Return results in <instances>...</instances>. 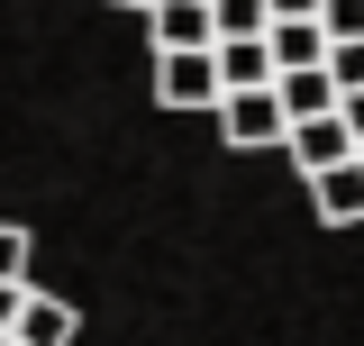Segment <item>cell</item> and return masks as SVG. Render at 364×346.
<instances>
[{"label":"cell","mask_w":364,"mask_h":346,"mask_svg":"<svg viewBox=\"0 0 364 346\" xmlns=\"http://www.w3.org/2000/svg\"><path fill=\"white\" fill-rule=\"evenodd\" d=\"M264 46H273V73H301V64H318V55H328L318 19H273V28H264Z\"/></svg>","instance_id":"obj_9"},{"label":"cell","mask_w":364,"mask_h":346,"mask_svg":"<svg viewBox=\"0 0 364 346\" xmlns=\"http://www.w3.org/2000/svg\"><path fill=\"white\" fill-rule=\"evenodd\" d=\"M0 283H28V228L0 219Z\"/></svg>","instance_id":"obj_13"},{"label":"cell","mask_w":364,"mask_h":346,"mask_svg":"<svg viewBox=\"0 0 364 346\" xmlns=\"http://www.w3.org/2000/svg\"><path fill=\"white\" fill-rule=\"evenodd\" d=\"M273 19H264V0H210V46L219 37H264Z\"/></svg>","instance_id":"obj_10"},{"label":"cell","mask_w":364,"mask_h":346,"mask_svg":"<svg viewBox=\"0 0 364 346\" xmlns=\"http://www.w3.org/2000/svg\"><path fill=\"white\" fill-rule=\"evenodd\" d=\"M109 9H146V0H109Z\"/></svg>","instance_id":"obj_17"},{"label":"cell","mask_w":364,"mask_h":346,"mask_svg":"<svg viewBox=\"0 0 364 346\" xmlns=\"http://www.w3.org/2000/svg\"><path fill=\"white\" fill-rule=\"evenodd\" d=\"M264 19H318V0H264Z\"/></svg>","instance_id":"obj_16"},{"label":"cell","mask_w":364,"mask_h":346,"mask_svg":"<svg viewBox=\"0 0 364 346\" xmlns=\"http://www.w3.org/2000/svg\"><path fill=\"white\" fill-rule=\"evenodd\" d=\"M0 346H9V337H0Z\"/></svg>","instance_id":"obj_19"},{"label":"cell","mask_w":364,"mask_h":346,"mask_svg":"<svg viewBox=\"0 0 364 346\" xmlns=\"http://www.w3.org/2000/svg\"><path fill=\"white\" fill-rule=\"evenodd\" d=\"M9 346H73V310L46 301L37 283H28V301H18V319H9Z\"/></svg>","instance_id":"obj_7"},{"label":"cell","mask_w":364,"mask_h":346,"mask_svg":"<svg viewBox=\"0 0 364 346\" xmlns=\"http://www.w3.org/2000/svg\"><path fill=\"white\" fill-rule=\"evenodd\" d=\"M310 201H318V219H328V228H355V219H364V164L346 155V164L310 173Z\"/></svg>","instance_id":"obj_5"},{"label":"cell","mask_w":364,"mask_h":346,"mask_svg":"<svg viewBox=\"0 0 364 346\" xmlns=\"http://www.w3.org/2000/svg\"><path fill=\"white\" fill-rule=\"evenodd\" d=\"M282 155H291V164H301V182H310V173L346 164V155H355V137H346V119H337V110H318V119H291V128H282Z\"/></svg>","instance_id":"obj_2"},{"label":"cell","mask_w":364,"mask_h":346,"mask_svg":"<svg viewBox=\"0 0 364 346\" xmlns=\"http://www.w3.org/2000/svg\"><path fill=\"white\" fill-rule=\"evenodd\" d=\"M318 37H364V0H318Z\"/></svg>","instance_id":"obj_12"},{"label":"cell","mask_w":364,"mask_h":346,"mask_svg":"<svg viewBox=\"0 0 364 346\" xmlns=\"http://www.w3.org/2000/svg\"><path fill=\"white\" fill-rule=\"evenodd\" d=\"M146 28H155V55L210 46V0H146Z\"/></svg>","instance_id":"obj_4"},{"label":"cell","mask_w":364,"mask_h":346,"mask_svg":"<svg viewBox=\"0 0 364 346\" xmlns=\"http://www.w3.org/2000/svg\"><path fill=\"white\" fill-rule=\"evenodd\" d=\"M18 301H28V283H0V337H9V319H18Z\"/></svg>","instance_id":"obj_15"},{"label":"cell","mask_w":364,"mask_h":346,"mask_svg":"<svg viewBox=\"0 0 364 346\" xmlns=\"http://www.w3.org/2000/svg\"><path fill=\"white\" fill-rule=\"evenodd\" d=\"M210 110H219V137H228V146H246V155H255V146H282V110H273V83H264V91H219Z\"/></svg>","instance_id":"obj_1"},{"label":"cell","mask_w":364,"mask_h":346,"mask_svg":"<svg viewBox=\"0 0 364 346\" xmlns=\"http://www.w3.org/2000/svg\"><path fill=\"white\" fill-rule=\"evenodd\" d=\"M155 91H164L173 110H210V100H219V64H210V46L155 55Z\"/></svg>","instance_id":"obj_3"},{"label":"cell","mask_w":364,"mask_h":346,"mask_svg":"<svg viewBox=\"0 0 364 346\" xmlns=\"http://www.w3.org/2000/svg\"><path fill=\"white\" fill-rule=\"evenodd\" d=\"M273 110H282V128H291V119H318V110H337V83H328L318 64H301V73H273Z\"/></svg>","instance_id":"obj_8"},{"label":"cell","mask_w":364,"mask_h":346,"mask_svg":"<svg viewBox=\"0 0 364 346\" xmlns=\"http://www.w3.org/2000/svg\"><path fill=\"white\" fill-rule=\"evenodd\" d=\"M210 64H219V91H264L273 83V46L264 37H219Z\"/></svg>","instance_id":"obj_6"},{"label":"cell","mask_w":364,"mask_h":346,"mask_svg":"<svg viewBox=\"0 0 364 346\" xmlns=\"http://www.w3.org/2000/svg\"><path fill=\"white\" fill-rule=\"evenodd\" d=\"M355 164H364V146H355Z\"/></svg>","instance_id":"obj_18"},{"label":"cell","mask_w":364,"mask_h":346,"mask_svg":"<svg viewBox=\"0 0 364 346\" xmlns=\"http://www.w3.org/2000/svg\"><path fill=\"white\" fill-rule=\"evenodd\" d=\"M337 119H346V137L364 146V91H346V100H337Z\"/></svg>","instance_id":"obj_14"},{"label":"cell","mask_w":364,"mask_h":346,"mask_svg":"<svg viewBox=\"0 0 364 346\" xmlns=\"http://www.w3.org/2000/svg\"><path fill=\"white\" fill-rule=\"evenodd\" d=\"M318 73L337 83V100H346V91H364V37H337L328 55H318Z\"/></svg>","instance_id":"obj_11"}]
</instances>
